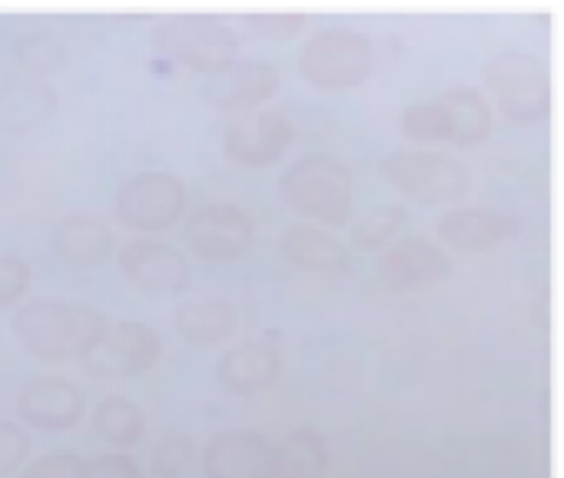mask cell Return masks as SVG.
<instances>
[{"label": "cell", "instance_id": "cell-30", "mask_svg": "<svg viewBox=\"0 0 564 478\" xmlns=\"http://www.w3.org/2000/svg\"><path fill=\"white\" fill-rule=\"evenodd\" d=\"M34 283V270L24 257H0V309H11L14 303H21L28 296Z\"/></svg>", "mask_w": 564, "mask_h": 478}, {"label": "cell", "instance_id": "cell-7", "mask_svg": "<svg viewBox=\"0 0 564 478\" xmlns=\"http://www.w3.org/2000/svg\"><path fill=\"white\" fill-rule=\"evenodd\" d=\"M186 213V183L170 170L133 173L117 193V219L133 232H163Z\"/></svg>", "mask_w": 564, "mask_h": 478}, {"label": "cell", "instance_id": "cell-20", "mask_svg": "<svg viewBox=\"0 0 564 478\" xmlns=\"http://www.w3.org/2000/svg\"><path fill=\"white\" fill-rule=\"evenodd\" d=\"M279 250L293 267L306 273H349L352 250L329 229L313 222H293L279 239Z\"/></svg>", "mask_w": 564, "mask_h": 478}, {"label": "cell", "instance_id": "cell-27", "mask_svg": "<svg viewBox=\"0 0 564 478\" xmlns=\"http://www.w3.org/2000/svg\"><path fill=\"white\" fill-rule=\"evenodd\" d=\"M196 455V442L189 435H163L153 448V458H150V468L156 478H180V471L193 461Z\"/></svg>", "mask_w": 564, "mask_h": 478}, {"label": "cell", "instance_id": "cell-26", "mask_svg": "<svg viewBox=\"0 0 564 478\" xmlns=\"http://www.w3.org/2000/svg\"><path fill=\"white\" fill-rule=\"evenodd\" d=\"M405 222H409L405 203H379V206H372L369 213H362L356 219V226H352V243H356V250L382 253Z\"/></svg>", "mask_w": 564, "mask_h": 478}, {"label": "cell", "instance_id": "cell-10", "mask_svg": "<svg viewBox=\"0 0 564 478\" xmlns=\"http://www.w3.org/2000/svg\"><path fill=\"white\" fill-rule=\"evenodd\" d=\"M160 359V336L147 323H107L100 339L80 356V366L100 379H127L153 369Z\"/></svg>", "mask_w": 564, "mask_h": 478}, {"label": "cell", "instance_id": "cell-14", "mask_svg": "<svg viewBox=\"0 0 564 478\" xmlns=\"http://www.w3.org/2000/svg\"><path fill=\"white\" fill-rule=\"evenodd\" d=\"M206 478H272V445L252 428H223L203 448Z\"/></svg>", "mask_w": 564, "mask_h": 478}, {"label": "cell", "instance_id": "cell-9", "mask_svg": "<svg viewBox=\"0 0 564 478\" xmlns=\"http://www.w3.org/2000/svg\"><path fill=\"white\" fill-rule=\"evenodd\" d=\"M117 270L137 293L150 300H173L193 283L189 260L160 239H127L117 250Z\"/></svg>", "mask_w": 564, "mask_h": 478}, {"label": "cell", "instance_id": "cell-16", "mask_svg": "<svg viewBox=\"0 0 564 478\" xmlns=\"http://www.w3.org/2000/svg\"><path fill=\"white\" fill-rule=\"evenodd\" d=\"M438 239L462 253L495 250L518 232V219L505 209L491 206H455L438 216Z\"/></svg>", "mask_w": 564, "mask_h": 478}, {"label": "cell", "instance_id": "cell-3", "mask_svg": "<svg viewBox=\"0 0 564 478\" xmlns=\"http://www.w3.org/2000/svg\"><path fill=\"white\" fill-rule=\"evenodd\" d=\"M150 44L196 74H223L239 54V34L219 14H170L150 31Z\"/></svg>", "mask_w": 564, "mask_h": 478}, {"label": "cell", "instance_id": "cell-32", "mask_svg": "<svg viewBox=\"0 0 564 478\" xmlns=\"http://www.w3.org/2000/svg\"><path fill=\"white\" fill-rule=\"evenodd\" d=\"M28 455H31V435L14 422H0V475L18 471Z\"/></svg>", "mask_w": 564, "mask_h": 478}, {"label": "cell", "instance_id": "cell-8", "mask_svg": "<svg viewBox=\"0 0 564 478\" xmlns=\"http://www.w3.org/2000/svg\"><path fill=\"white\" fill-rule=\"evenodd\" d=\"M183 243L189 253L209 263H229L252 250L256 226L249 213L236 203H203L196 206L183 222Z\"/></svg>", "mask_w": 564, "mask_h": 478}, {"label": "cell", "instance_id": "cell-6", "mask_svg": "<svg viewBox=\"0 0 564 478\" xmlns=\"http://www.w3.org/2000/svg\"><path fill=\"white\" fill-rule=\"evenodd\" d=\"M485 84L511 123H541L551 113V74L531 51H498L485 61Z\"/></svg>", "mask_w": 564, "mask_h": 478}, {"label": "cell", "instance_id": "cell-13", "mask_svg": "<svg viewBox=\"0 0 564 478\" xmlns=\"http://www.w3.org/2000/svg\"><path fill=\"white\" fill-rule=\"evenodd\" d=\"M279 90V70L265 57H246L232 61L223 74H216L206 84V100L219 113H249L259 110L265 100H272Z\"/></svg>", "mask_w": 564, "mask_h": 478}, {"label": "cell", "instance_id": "cell-15", "mask_svg": "<svg viewBox=\"0 0 564 478\" xmlns=\"http://www.w3.org/2000/svg\"><path fill=\"white\" fill-rule=\"evenodd\" d=\"M18 412L28 425L64 432L87 415V395L64 376H34L18 392Z\"/></svg>", "mask_w": 564, "mask_h": 478}, {"label": "cell", "instance_id": "cell-25", "mask_svg": "<svg viewBox=\"0 0 564 478\" xmlns=\"http://www.w3.org/2000/svg\"><path fill=\"white\" fill-rule=\"evenodd\" d=\"M90 419H94L97 435L107 438L110 445H137L147 435V415L127 395H104L94 405Z\"/></svg>", "mask_w": 564, "mask_h": 478}, {"label": "cell", "instance_id": "cell-29", "mask_svg": "<svg viewBox=\"0 0 564 478\" xmlns=\"http://www.w3.org/2000/svg\"><path fill=\"white\" fill-rule=\"evenodd\" d=\"M399 127H402V133H405L409 140H419V143L445 140L438 100H419V104L405 107L402 117H399Z\"/></svg>", "mask_w": 564, "mask_h": 478}, {"label": "cell", "instance_id": "cell-5", "mask_svg": "<svg viewBox=\"0 0 564 478\" xmlns=\"http://www.w3.org/2000/svg\"><path fill=\"white\" fill-rule=\"evenodd\" d=\"M379 173L392 189L425 206L455 203L471 189V170L452 153H438V150H412V146L389 150L379 163Z\"/></svg>", "mask_w": 564, "mask_h": 478}, {"label": "cell", "instance_id": "cell-21", "mask_svg": "<svg viewBox=\"0 0 564 478\" xmlns=\"http://www.w3.org/2000/svg\"><path fill=\"white\" fill-rule=\"evenodd\" d=\"M435 100H438V110H442L445 143L478 146V143L488 140V133H491V107H488V100L478 90L452 87V90H445Z\"/></svg>", "mask_w": 564, "mask_h": 478}, {"label": "cell", "instance_id": "cell-33", "mask_svg": "<svg viewBox=\"0 0 564 478\" xmlns=\"http://www.w3.org/2000/svg\"><path fill=\"white\" fill-rule=\"evenodd\" d=\"M84 478H143V468L127 452H104L87 461Z\"/></svg>", "mask_w": 564, "mask_h": 478}, {"label": "cell", "instance_id": "cell-28", "mask_svg": "<svg viewBox=\"0 0 564 478\" xmlns=\"http://www.w3.org/2000/svg\"><path fill=\"white\" fill-rule=\"evenodd\" d=\"M242 24L249 28L252 37H262V41H286V37H296L303 28H306V14L300 11H252L242 18Z\"/></svg>", "mask_w": 564, "mask_h": 478}, {"label": "cell", "instance_id": "cell-4", "mask_svg": "<svg viewBox=\"0 0 564 478\" xmlns=\"http://www.w3.org/2000/svg\"><path fill=\"white\" fill-rule=\"evenodd\" d=\"M382 54L379 44L352 28H326L306 37L300 51V74L316 90H352L362 87Z\"/></svg>", "mask_w": 564, "mask_h": 478}, {"label": "cell", "instance_id": "cell-17", "mask_svg": "<svg viewBox=\"0 0 564 478\" xmlns=\"http://www.w3.org/2000/svg\"><path fill=\"white\" fill-rule=\"evenodd\" d=\"M282 356L262 339H246L229 346L216 362V382L232 395H256L279 382Z\"/></svg>", "mask_w": 564, "mask_h": 478}, {"label": "cell", "instance_id": "cell-22", "mask_svg": "<svg viewBox=\"0 0 564 478\" xmlns=\"http://www.w3.org/2000/svg\"><path fill=\"white\" fill-rule=\"evenodd\" d=\"M329 465V438L310 425L293 428L272 448V478H326Z\"/></svg>", "mask_w": 564, "mask_h": 478}, {"label": "cell", "instance_id": "cell-2", "mask_svg": "<svg viewBox=\"0 0 564 478\" xmlns=\"http://www.w3.org/2000/svg\"><path fill=\"white\" fill-rule=\"evenodd\" d=\"M279 196L306 219L343 226L356 206V173L333 153H303L279 176Z\"/></svg>", "mask_w": 564, "mask_h": 478}, {"label": "cell", "instance_id": "cell-18", "mask_svg": "<svg viewBox=\"0 0 564 478\" xmlns=\"http://www.w3.org/2000/svg\"><path fill=\"white\" fill-rule=\"evenodd\" d=\"M51 247H54L57 260H64L67 267L90 270L117 253V232L107 219H100L94 213H67L54 226Z\"/></svg>", "mask_w": 564, "mask_h": 478}, {"label": "cell", "instance_id": "cell-12", "mask_svg": "<svg viewBox=\"0 0 564 478\" xmlns=\"http://www.w3.org/2000/svg\"><path fill=\"white\" fill-rule=\"evenodd\" d=\"M448 273H452V257L422 232L395 239L379 257V280L395 293H415L435 286Z\"/></svg>", "mask_w": 564, "mask_h": 478}, {"label": "cell", "instance_id": "cell-11", "mask_svg": "<svg viewBox=\"0 0 564 478\" xmlns=\"http://www.w3.org/2000/svg\"><path fill=\"white\" fill-rule=\"evenodd\" d=\"M293 137H296V127L286 110L259 107V110L232 117L223 127V150L232 163L262 170V166H272L290 150Z\"/></svg>", "mask_w": 564, "mask_h": 478}, {"label": "cell", "instance_id": "cell-19", "mask_svg": "<svg viewBox=\"0 0 564 478\" xmlns=\"http://www.w3.org/2000/svg\"><path fill=\"white\" fill-rule=\"evenodd\" d=\"M57 107H61V94L44 77H28V74L0 77V130L28 133L41 127L47 117H54Z\"/></svg>", "mask_w": 564, "mask_h": 478}, {"label": "cell", "instance_id": "cell-23", "mask_svg": "<svg viewBox=\"0 0 564 478\" xmlns=\"http://www.w3.org/2000/svg\"><path fill=\"white\" fill-rule=\"evenodd\" d=\"M176 329L186 343L193 346H219L226 343L236 326H239V313L229 300H219V296H196V300H186L180 309H176Z\"/></svg>", "mask_w": 564, "mask_h": 478}, {"label": "cell", "instance_id": "cell-31", "mask_svg": "<svg viewBox=\"0 0 564 478\" xmlns=\"http://www.w3.org/2000/svg\"><path fill=\"white\" fill-rule=\"evenodd\" d=\"M84 468H87L84 455L54 448V452H44L37 461H31L21 478H84Z\"/></svg>", "mask_w": 564, "mask_h": 478}, {"label": "cell", "instance_id": "cell-1", "mask_svg": "<svg viewBox=\"0 0 564 478\" xmlns=\"http://www.w3.org/2000/svg\"><path fill=\"white\" fill-rule=\"evenodd\" d=\"M107 329V316L94 306L37 296L14 313V336L41 362L80 359Z\"/></svg>", "mask_w": 564, "mask_h": 478}, {"label": "cell", "instance_id": "cell-24", "mask_svg": "<svg viewBox=\"0 0 564 478\" xmlns=\"http://www.w3.org/2000/svg\"><path fill=\"white\" fill-rule=\"evenodd\" d=\"M11 61L18 64V74L44 77V74H57L70 64V47L54 31H24L11 44Z\"/></svg>", "mask_w": 564, "mask_h": 478}]
</instances>
